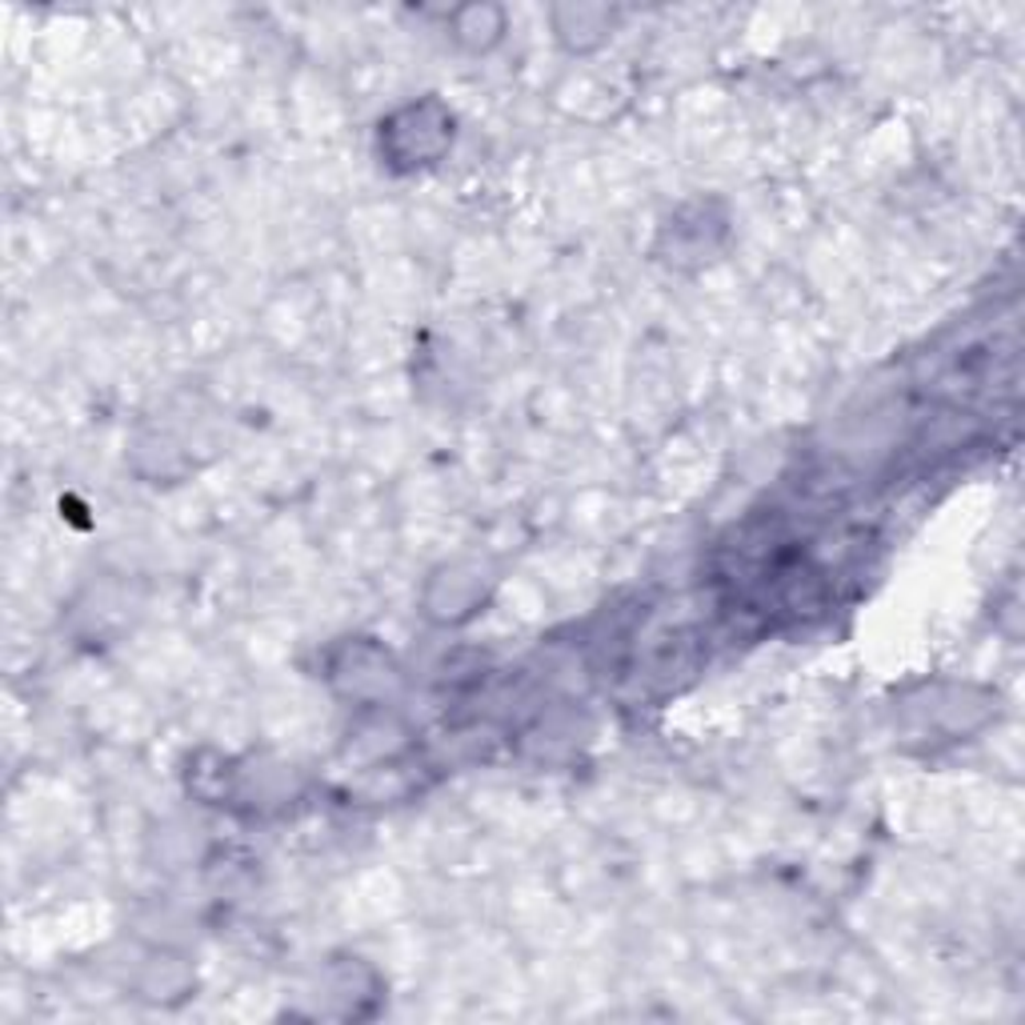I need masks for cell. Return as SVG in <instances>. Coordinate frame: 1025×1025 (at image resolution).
<instances>
[{"mask_svg":"<svg viewBox=\"0 0 1025 1025\" xmlns=\"http://www.w3.org/2000/svg\"><path fill=\"white\" fill-rule=\"evenodd\" d=\"M461 17L465 21H452V33L461 36V41H469L473 48L493 45L497 36L505 33V21H501L497 9H465Z\"/></svg>","mask_w":1025,"mask_h":1025,"instance_id":"obj_1","label":"cell"}]
</instances>
